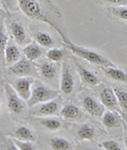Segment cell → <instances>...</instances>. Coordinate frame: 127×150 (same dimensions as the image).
Here are the masks:
<instances>
[{"label": "cell", "mask_w": 127, "mask_h": 150, "mask_svg": "<svg viewBox=\"0 0 127 150\" xmlns=\"http://www.w3.org/2000/svg\"><path fill=\"white\" fill-rule=\"evenodd\" d=\"M60 36L62 38V42H64V46L69 50V51L72 52L74 55H76L79 58L84 59L86 62H90L92 64H95V66H99V67L103 68V67H112V66H116L114 62H111L110 59L107 56H105L104 54H102L99 51H94V50H91V49L85 48V47L77 46L75 43H73L72 41H70L66 37L65 35L60 33Z\"/></svg>", "instance_id": "obj_1"}, {"label": "cell", "mask_w": 127, "mask_h": 150, "mask_svg": "<svg viewBox=\"0 0 127 150\" xmlns=\"http://www.w3.org/2000/svg\"><path fill=\"white\" fill-rule=\"evenodd\" d=\"M17 2H18V6L20 8V11L24 14V16H27L28 18L32 19V20L45 22V23L55 28V30L58 33L62 32L53 22L50 21L47 18V16L43 14V8H41L40 4L38 3L37 0H17Z\"/></svg>", "instance_id": "obj_2"}, {"label": "cell", "mask_w": 127, "mask_h": 150, "mask_svg": "<svg viewBox=\"0 0 127 150\" xmlns=\"http://www.w3.org/2000/svg\"><path fill=\"white\" fill-rule=\"evenodd\" d=\"M57 95H58V92L56 90L50 88V87L46 86L41 83H38L35 86H33L32 93H31V96L27 102V104L29 107L32 108L38 104L56 98Z\"/></svg>", "instance_id": "obj_3"}, {"label": "cell", "mask_w": 127, "mask_h": 150, "mask_svg": "<svg viewBox=\"0 0 127 150\" xmlns=\"http://www.w3.org/2000/svg\"><path fill=\"white\" fill-rule=\"evenodd\" d=\"M81 105L85 112L94 118H101L105 112V107L100 102L99 97L96 98L92 94H83L81 97Z\"/></svg>", "instance_id": "obj_4"}, {"label": "cell", "mask_w": 127, "mask_h": 150, "mask_svg": "<svg viewBox=\"0 0 127 150\" xmlns=\"http://www.w3.org/2000/svg\"><path fill=\"white\" fill-rule=\"evenodd\" d=\"M75 87H76V81L72 70H71V66L67 62H65L62 64V72H60V92L62 94L67 95V96H69V95H71L74 92Z\"/></svg>", "instance_id": "obj_5"}, {"label": "cell", "mask_w": 127, "mask_h": 150, "mask_svg": "<svg viewBox=\"0 0 127 150\" xmlns=\"http://www.w3.org/2000/svg\"><path fill=\"white\" fill-rule=\"evenodd\" d=\"M3 89H4V93L6 95V106L8 109L14 114H19L26 108V104L24 100L19 96L18 93L15 91V89L13 88L12 85L10 83H4L3 85Z\"/></svg>", "instance_id": "obj_6"}, {"label": "cell", "mask_w": 127, "mask_h": 150, "mask_svg": "<svg viewBox=\"0 0 127 150\" xmlns=\"http://www.w3.org/2000/svg\"><path fill=\"white\" fill-rule=\"evenodd\" d=\"M101 122L103 124L107 130H119V131H124V127L127 126L124 117L122 116L121 113L112 111V110H107L101 117Z\"/></svg>", "instance_id": "obj_7"}, {"label": "cell", "mask_w": 127, "mask_h": 150, "mask_svg": "<svg viewBox=\"0 0 127 150\" xmlns=\"http://www.w3.org/2000/svg\"><path fill=\"white\" fill-rule=\"evenodd\" d=\"M99 99L107 110L116 111V112L121 113L122 116H123V112H122L121 107H120L119 102H118V98H116V95L114 93V87H102L100 89V91H99Z\"/></svg>", "instance_id": "obj_8"}, {"label": "cell", "mask_w": 127, "mask_h": 150, "mask_svg": "<svg viewBox=\"0 0 127 150\" xmlns=\"http://www.w3.org/2000/svg\"><path fill=\"white\" fill-rule=\"evenodd\" d=\"M9 31L11 33L14 41L20 47H24L30 43V35L22 22L18 20H11L8 23Z\"/></svg>", "instance_id": "obj_9"}, {"label": "cell", "mask_w": 127, "mask_h": 150, "mask_svg": "<svg viewBox=\"0 0 127 150\" xmlns=\"http://www.w3.org/2000/svg\"><path fill=\"white\" fill-rule=\"evenodd\" d=\"M33 83L34 79L29 76H20L19 78H16L13 81L12 86L15 89V91L18 93V95L23 99L24 102H28L32 93Z\"/></svg>", "instance_id": "obj_10"}, {"label": "cell", "mask_w": 127, "mask_h": 150, "mask_svg": "<svg viewBox=\"0 0 127 150\" xmlns=\"http://www.w3.org/2000/svg\"><path fill=\"white\" fill-rule=\"evenodd\" d=\"M33 62L24 58H20L18 62L8 67V72L12 75L16 76H29V75L35 74V69L32 64Z\"/></svg>", "instance_id": "obj_11"}, {"label": "cell", "mask_w": 127, "mask_h": 150, "mask_svg": "<svg viewBox=\"0 0 127 150\" xmlns=\"http://www.w3.org/2000/svg\"><path fill=\"white\" fill-rule=\"evenodd\" d=\"M32 113L37 116H52L55 115L60 110V102L56 99H51L48 102L38 104L32 107Z\"/></svg>", "instance_id": "obj_12"}, {"label": "cell", "mask_w": 127, "mask_h": 150, "mask_svg": "<svg viewBox=\"0 0 127 150\" xmlns=\"http://www.w3.org/2000/svg\"><path fill=\"white\" fill-rule=\"evenodd\" d=\"M75 69L83 83L88 87H96L101 83L100 78L97 77V75L94 72H92L91 70L82 66L79 62H75Z\"/></svg>", "instance_id": "obj_13"}, {"label": "cell", "mask_w": 127, "mask_h": 150, "mask_svg": "<svg viewBox=\"0 0 127 150\" xmlns=\"http://www.w3.org/2000/svg\"><path fill=\"white\" fill-rule=\"evenodd\" d=\"M104 74L116 83L127 85V70L118 68L116 66L112 67H103L102 68Z\"/></svg>", "instance_id": "obj_14"}, {"label": "cell", "mask_w": 127, "mask_h": 150, "mask_svg": "<svg viewBox=\"0 0 127 150\" xmlns=\"http://www.w3.org/2000/svg\"><path fill=\"white\" fill-rule=\"evenodd\" d=\"M60 115L67 121L77 122L84 118V112L79 106L74 104H67L60 110Z\"/></svg>", "instance_id": "obj_15"}, {"label": "cell", "mask_w": 127, "mask_h": 150, "mask_svg": "<svg viewBox=\"0 0 127 150\" xmlns=\"http://www.w3.org/2000/svg\"><path fill=\"white\" fill-rule=\"evenodd\" d=\"M21 58V52L19 50L17 43L13 40H9L4 51V66L10 67Z\"/></svg>", "instance_id": "obj_16"}, {"label": "cell", "mask_w": 127, "mask_h": 150, "mask_svg": "<svg viewBox=\"0 0 127 150\" xmlns=\"http://www.w3.org/2000/svg\"><path fill=\"white\" fill-rule=\"evenodd\" d=\"M99 135V130L96 127L89 123L82 124L76 130V137L81 141H93Z\"/></svg>", "instance_id": "obj_17"}, {"label": "cell", "mask_w": 127, "mask_h": 150, "mask_svg": "<svg viewBox=\"0 0 127 150\" xmlns=\"http://www.w3.org/2000/svg\"><path fill=\"white\" fill-rule=\"evenodd\" d=\"M114 90L120 107H121L122 112H123V117L127 124V85L118 83V85L114 86Z\"/></svg>", "instance_id": "obj_18"}, {"label": "cell", "mask_w": 127, "mask_h": 150, "mask_svg": "<svg viewBox=\"0 0 127 150\" xmlns=\"http://www.w3.org/2000/svg\"><path fill=\"white\" fill-rule=\"evenodd\" d=\"M38 74L46 81H53L57 75V66L52 62H41L38 66Z\"/></svg>", "instance_id": "obj_19"}, {"label": "cell", "mask_w": 127, "mask_h": 150, "mask_svg": "<svg viewBox=\"0 0 127 150\" xmlns=\"http://www.w3.org/2000/svg\"><path fill=\"white\" fill-rule=\"evenodd\" d=\"M40 126L46 128L49 131H58L62 128V122L58 117L54 116H41L38 118Z\"/></svg>", "instance_id": "obj_20"}, {"label": "cell", "mask_w": 127, "mask_h": 150, "mask_svg": "<svg viewBox=\"0 0 127 150\" xmlns=\"http://www.w3.org/2000/svg\"><path fill=\"white\" fill-rule=\"evenodd\" d=\"M108 16L116 21L127 23V6H107Z\"/></svg>", "instance_id": "obj_21"}, {"label": "cell", "mask_w": 127, "mask_h": 150, "mask_svg": "<svg viewBox=\"0 0 127 150\" xmlns=\"http://www.w3.org/2000/svg\"><path fill=\"white\" fill-rule=\"evenodd\" d=\"M22 53H23L24 57L31 62H35L38 58H40L43 55V49L40 48L39 45L36 43H29L27 46H24L22 49Z\"/></svg>", "instance_id": "obj_22"}, {"label": "cell", "mask_w": 127, "mask_h": 150, "mask_svg": "<svg viewBox=\"0 0 127 150\" xmlns=\"http://www.w3.org/2000/svg\"><path fill=\"white\" fill-rule=\"evenodd\" d=\"M34 38H35L36 42L43 48H53L55 46L54 38L52 37V35L46 31H36L34 33Z\"/></svg>", "instance_id": "obj_23"}, {"label": "cell", "mask_w": 127, "mask_h": 150, "mask_svg": "<svg viewBox=\"0 0 127 150\" xmlns=\"http://www.w3.org/2000/svg\"><path fill=\"white\" fill-rule=\"evenodd\" d=\"M50 147L54 150H73L74 146L64 137H53L50 139Z\"/></svg>", "instance_id": "obj_24"}, {"label": "cell", "mask_w": 127, "mask_h": 150, "mask_svg": "<svg viewBox=\"0 0 127 150\" xmlns=\"http://www.w3.org/2000/svg\"><path fill=\"white\" fill-rule=\"evenodd\" d=\"M14 137L18 139H23V141H35V134L33 133L29 127L27 126H19L14 131Z\"/></svg>", "instance_id": "obj_25"}, {"label": "cell", "mask_w": 127, "mask_h": 150, "mask_svg": "<svg viewBox=\"0 0 127 150\" xmlns=\"http://www.w3.org/2000/svg\"><path fill=\"white\" fill-rule=\"evenodd\" d=\"M8 35L2 22H0V64L4 66V51L8 45Z\"/></svg>", "instance_id": "obj_26"}, {"label": "cell", "mask_w": 127, "mask_h": 150, "mask_svg": "<svg viewBox=\"0 0 127 150\" xmlns=\"http://www.w3.org/2000/svg\"><path fill=\"white\" fill-rule=\"evenodd\" d=\"M64 55H65V52L64 50L60 48H50L47 51V59H48L49 62H60V60H62L64 58Z\"/></svg>", "instance_id": "obj_27"}, {"label": "cell", "mask_w": 127, "mask_h": 150, "mask_svg": "<svg viewBox=\"0 0 127 150\" xmlns=\"http://www.w3.org/2000/svg\"><path fill=\"white\" fill-rule=\"evenodd\" d=\"M100 147L105 150H123L125 149L124 146L116 139H106L100 144Z\"/></svg>", "instance_id": "obj_28"}, {"label": "cell", "mask_w": 127, "mask_h": 150, "mask_svg": "<svg viewBox=\"0 0 127 150\" xmlns=\"http://www.w3.org/2000/svg\"><path fill=\"white\" fill-rule=\"evenodd\" d=\"M14 145L16 146L17 149L19 150H36V146L33 144L31 141H23V139H13Z\"/></svg>", "instance_id": "obj_29"}, {"label": "cell", "mask_w": 127, "mask_h": 150, "mask_svg": "<svg viewBox=\"0 0 127 150\" xmlns=\"http://www.w3.org/2000/svg\"><path fill=\"white\" fill-rule=\"evenodd\" d=\"M95 2L106 6H127V0H95Z\"/></svg>", "instance_id": "obj_30"}, {"label": "cell", "mask_w": 127, "mask_h": 150, "mask_svg": "<svg viewBox=\"0 0 127 150\" xmlns=\"http://www.w3.org/2000/svg\"><path fill=\"white\" fill-rule=\"evenodd\" d=\"M123 137H124V148L127 149V126H125V128H124Z\"/></svg>", "instance_id": "obj_31"}, {"label": "cell", "mask_w": 127, "mask_h": 150, "mask_svg": "<svg viewBox=\"0 0 127 150\" xmlns=\"http://www.w3.org/2000/svg\"><path fill=\"white\" fill-rule=\"evenodd\" d=\"M0 112H1V105H0Z\"/></svg>", "instance_id": "obj_32"}, {"label": "cell", "mask_w": 127, "mask_h": 150, "mask_svg": "<svg viewBox=\"0 0 127 150\" xmlns=\"http://www.w3.org/2000/svg\"><path fill=\"white\" fill-rule=\"evenodd\" d=\"M0 12H1V11H0Z\"/></svg>", "instance_id": "obj_33"}]
</instances>
